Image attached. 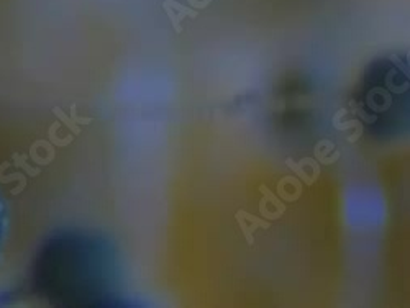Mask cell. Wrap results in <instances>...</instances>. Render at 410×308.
I'll use <instances>...</instances> for the list:
<instances>
[{"label": "cell", "instance_id": "cell-4", "mask_svg": "<svg viewBox=\"0 0 410 308\" xmlns=\"http://www.w3.org/2000/svg\"><path fill=\"white\" fill-rule=\"evenodd\" d=\"M336 130H350V128H362V123L359 120H351L348 123H345V125H336L335 126Z\"/></svg>", "mask_w": 410, "mask_h": 308}, {"label": "cell", "instance_id": "cell-2", "mask_svg": "<svg viewBox=\"0 0 410 308\" xmlns=\"http://www.w3.org/2000/svg\"><path fill=\"white\" fill-rule=\"evenodd\" d=\"M7 230H9V211H7V203L5 199L0 194V254H2L5 238H7Z\"/></svg>", "mask_w": 410, "mask_h": 308}, {"label": "cell", "instance_id": "cell-5", "mask_svg": "<svg viewBox=\"0 0 410 308\" xmlns=\"http://www.w3.org/2000/svg\"><path fill=\"white\" fill-rule=\"evenodd\" d=\"M346 112H348V110H346V108H341V110H338V113H336V115L333 116V126H335V125H336L338 122H340V118H341V116H345V115H346Z\"/></svg>", "mask_w": 410, "mask_h": 308}, {"label": "cell", "instance_id": "cell-1", "mask_svg": "<svg viewBox=\"0 0 410 308\" xmlns=\"http://www.w3.org/2000/svg\"><path fill=\"white\" fill-rule=\"evenodd\" d=\"M113 256L108 244L82 233L54 236L35 264V287L51 303H108L113 289Z\"/></svg>", "mask_w": 410, "mask_h": 308}, {"label": "cell", "instance_id": "cell-3", "mask_svg": "<svg viewBox=\"0 0 410 308\" xmlns=\"http://www.w3.org/2000/svg\"><path fill=\"white\" fill-rule=\"evenodd\" d=\"M287 162H289V168L290 169H294L295 172H297V176L301 177L302 180H305V184L307 185H312L313 182H315V179L312 177V176H309V174H307V171H304V165L301 164V162H294L292 159H287Z\"/></svg>", "mask_w": 410, "mask_h": 308}]
</instances>
